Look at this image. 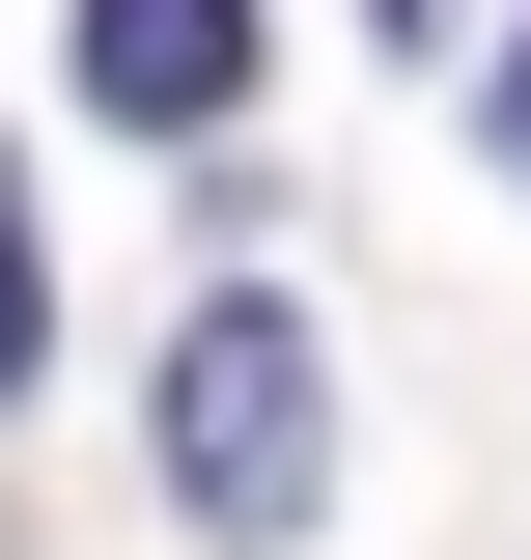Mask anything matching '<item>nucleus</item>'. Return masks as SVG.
<instances>
[{
	"label": "nucleus",
	"mask_w": 531,
	"mask_h": 560,
	"mask_svg": "<svg viewBox=\"0 0 531 560\" xmlns=\"http://www.w3.org/2000/svg\"><path fill=\"white\" fill-rule=\"evenodd\" d=\"M168 504H224V533H308V504H335V364H308V308L224 280L197 337H168Z\"/></svg>",
	"instance_id": "obj_1"
},
{
	"label": "nucleus",
	"mask_w": 531,
	"mask_h": 560,
	"mask_svg": "<svg viewBox=\"0 0 531 560\" xmlns=\"http://www.w3.org/2000/svg\"><path fill=\"white\" fill-rule=\"evenodd\" d=\"M28 337H57V253H28V168H0V393H28Z\"/></svg>",
	"instance_id": "obj_3"
},
{
	"label": "nucleus",
	"mask_w": 531,
	"mask_h": 560,
	"mask_svg": "<svg viewBox=\"0 0 531 560\" xmlns=\"http://www.w3.org/2000/svg\"><path fill=\"white\" fill-rule=\"evenodd\" d=\"M504 168H531V28H504Z\"/></svg>",
	"instance_id": "obj_4"
},
{
	"label": "nucleus",
	"mask_w": 531,
	"mask_h": 560,
	"mask_svg": "<svg viewBox=\"0 0 531 560\" xmlns=\"http://www.w3.org/2000/svg\"><path fill=\"white\" fill-rule=\"evenodd\" d=\"M84 84H113L140 140H197L224 84H252V0H84Z\"/></svg>",
	"instance_id": "obj_2"
}]
</instances>
